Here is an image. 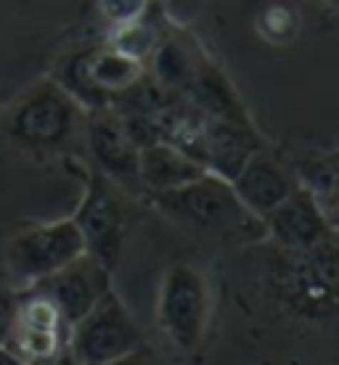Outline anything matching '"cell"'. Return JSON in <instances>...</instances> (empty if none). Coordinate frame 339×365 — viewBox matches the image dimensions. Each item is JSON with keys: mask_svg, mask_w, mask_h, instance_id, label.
Instances as JSON below:
<instances>
[{"mask_svg": "<svg viewBox=\"0 0 339 365\" xmlns=\"http://www.w3.org/2000/svg\"><path fill=\"white\" fill-rule=\"evenodd\" d=\"M148 199L154 201V207L165 217L199 236L233 241V244L260 241L265 236L263 220L255 217L241 204L228 180L212 173L199 175L196 180L173 188V191L154 193Z\"/></svg>", "mask_w": 339, "mask_h": 365, "instance_id": "cell-1", "label": "cell"}, {"mask_svg": "<svg viewBox=\"0 0 339 365\" xmlns=\"http://www.w3.org/2000/svg\"><path fill=\"white\" fill-rule=\"evenodd\" d=\"M85 125V111L69 93L56 83H35L9 111L6 130L19 146L32 151H59L69 146Z\"/></svg>", "mask_w": 339, "mask_h": 365, "instance_id": "cell-2", "label": "cell"}, {"mask_svg": "<svg viewBox=\"0 0 339 365\" xmlns=\"http://www.w3.org/2000/svg\"><path fill=\"white\" fill-rule=\"evenodd\" d=\"M143 344V334L136 318L122 304L114 289L72 323L66 331V347L80 360V365H109Z\"/></svg>", "mask_w": 339, "mask_h": 365, "instance_id": "cell-3", "label": "cell"}, {"mask_svg": "<svg viewBox=\"0 0 339 365\" xmlns=\"http://www.w3.org/2000/svg\"><path fill=\"white\" fill-rule=\"evenodd\" d=\"M72 222L83 236L85 255H91L103 267L114 270L122 259V249L128 238V212H125L119 188L98 170L88 175L85 196L74 212Z\"/></svg>", "mask_w": 339, "mask_h": 365, "instance_id": "cell-4", "label": "cell"}, {"mask_svg": "<svg viewBox=\"0 0 339 365\" xmlns=\"http://www.w3.org/2000/svg\"><path fill=\"white\" fill-rule=\"evenodd\" d=\"M85 255V244L77 225L69 220L43 222L21 230L6 249V265L11 278L27 289L35 281L61 270L72 259Z\"/></svg>", "mask_w": 339, "mask_h": 365, "instance_id": "cell-5", "label": "cell"}, {"mask_svg": "<svg viewBox=\"0 0 339 365\" xmlns=\"http://www.w3.org/2000/svg\"><path fill=\"white\" fill-rule=\"evenodd\" d=\"M210 318V289L204 275L193 265H173L167 270L159 302H156V320L165 336L178 349L191 352L204 334Z\"/></svg>", "mask_w": 339, "mask_h": 365, "instance_id": "cell-6", "label": "cell"}, {"mask_svg": "<svg viewBox=\"0 0 339 365\" xmlns=\"http://www.w3.org/2000/svg\"><path fill=\"white\" fill-rule=\"evenodd\" d=\"M85 143L93 156V165L106 175L117 188L128 193H143L138 175L141 148L133 143L122 119L114 109L85 111Z\"/></svg>", "mask_w": 339, "mask_h": 365, "instance_id": "cell-7", "label": "cell"}, {"mask_svg": "<svg viewBox=\"0 0 339 365\" xmlns=\"http://www.w3.org/2000/svg\"><path fill=\"white\" fill-rule=\"evenodd\" d=\"M27 289H35L37 294L54 302V307L69 329L111 289V270L91 255H80L69 265L40 278Z\"/></svg>", "mask_w": 339, "mask_h": 365, "instance_id": "cell-8", "label": "cell"}, {"mask_svg": "<svg viewBox=\"0 0 339 365\" xmlns=\"http://www.w3.org/2000/svg\"><path fill=\"white\" fill-rule=\"evenodd\" d=\"M265 236H270L286 252H305L334 238V220L326 215L321 201L303 182L275 210L263 217Z\"/></svg>", "mask_w": 339, "mask_h": 365, "instance_id": "cell-9", "label": "cell"}, {"mask_svg": "<svg viewBox=\"0 0 339 365\" xmlns=\"http://www.w3.org/2000/svg\"><path fill=\"white\" fill-rule=\"evenodd\" d=\"M294 257L284 278L289 299L305 312L321 315L334 310L337 302V244L334 238L305 252H289Z\"/></svg>", "mask_w": 339, "mask_h": 365, "instance_id": "cell-10", "label": "cell"}, {"mask_svg": "<svg viewBox=\"0 0 339 365\" xmlns=\"http://www.w3.org/2000/svg\"><path fill=\"white\" fill-rule=\"evenodd\" d=\"M236 196L255 217H265L268 212L275 210L292 191L300 188L297 175L289 173L268 148H260L257 154L247 159V165L236 173L231 180Z\"/></svg>", "mask_w": 339, "mask_h": 365, "instance_id": "cell-11", "label": "cell"}, {"mask_svg": "<svg viewBox=\"0 0 339 365\" xmlns=\"http://www.w3.org/2000/svg\"><path fill=\"white\" fill-rule=\"evenodd\" d=\"M265 148L252 122H226L207 117L204 130V170L223 180H233L247 159Z\"/></svg>", "mask_w": 339, "mask_h": 365, "instance_id": "cell-12", "label": "cell"}, {"mask_svg": "<svg viewBox=\"0 0 339 365\" xmlns=\"http://www.w3.org/2000/svg\"><path fill=\"white\" fill-rule=\"evenodd\" d=\"M204 173L207 170L196 159H191L188 154H183L181 148L170 146V143H162V140L141 148V154H138L141 188L148 196L181 188V185L196 180Z\"/></svg>", "mask_w": 339, "mask_h": 365, "instance_id": "cell-13", "label": "cell"}, {"mask_svg": "<svg viewBox=\"0 0 339 365\" xmlns=\"http://www.w3.org/2000/svg\"><path fill=\"white\" fill-rule=\"evenodd\" d=\"M183 98L191 103L193 109H199L204 117L210 119H226V122H252L244 109V103L228 83V77L218 66L202 58L196 66L191 85L186 88Z\"/></svg>", "mask_w": 339, "mask_h": 365, "instance_id": "cell-14", "label": "cell"}, {"mask_svg": "<svg viewBox=\"0 0 339 365\" xmlns=\"http://www.w3.org/2000/svg\"><path fill=\"white\" fill-rule=\"evenodd\" d=\"M202 58V51L193 46V40L183 35H167L159 37V43L151 51V69L146 72L159 88L183 96Z\"/></svg>", "mask_w": 339, "mask_h": 365, "instance_id": "cell-15", "label": "cell"}, {"mask_svg": "<svg viewBox=\"0 0 339 365\" xmlns=\"http://www.w3.org/2000/svg\"><path fill=\"white\" fill-rule=\"evenodd\" d=\"M159 37H162V32H159V27H156L154 21H148V9H146L143 16L114 27L111 48L119 51V53L130 56V58H136V61H143L146 56H151L154 46L159 43Z\"/></svg>", "mask_w": 339, "mask_h": 365, "instance_id": "cell-16", "label": "cell"}, {"mask_svg": "<svg viewBox=\"0 0 339 365\" xmlns=\"http://www.w3.org/2000/svg\"><path fill=\"white\" fill-rule=\"evenodd\" d=\"M98 9L117 27V24H128L133 19L143 16L148 0H98Z\"/></svg>", "mask_w": 339, "mask_h": 365, "instance_id": "cell-17", "label": "cell"}, {"mask_svg": "<svg viewBox=\"0 0 339 365\" xmlns=\"http://www.w3.org/2000/svg\"><path fill=\"white\" fill-rule=\"evenodd\" d=\"M16 318V297L9 292H0V344H6Z\"/></svg>", "mask_w": 339, "mask_h": 365, "instance_id": "cell-18", "label": "cell"}, {"mask_svg": "<svg viewBox=\"0 0 339 365\" xmlns=\"http://www.w3.org/2000/svg\"><path fill=\"white\" fill-rule=\"evenodd\" d=\"M29 365H80V360L72 355V349L66 347V341L61 344V347L56 349L54 355L48 357H40V360H32Z\"/></svg>", "mask_w": 339, "mask_h": 365, "instance_id": "cell-19", "label": "cell"}, {"mask_svg": "<svg viewBox=\"0 0 339 365\" xmlns=\"http://www.w3.org/2000/svg\"><path fill=\"white\" fill-rule=\"evenodd\" d=\"M109 365H154V360L146 355V349H143V344L138 349H133V352H128L125 357H119V360H114V363Z\"/></svg>", "mask_w": 339, "mask_h": 365, "instance_id": "cell-20", "label": "cell"}, {"mask_svg": "<svg viewBox=\"0 0 339 365\" xmlns=\"http://www.w3.org/2000/svg\"><path fill=\"white\" fill-rule=\"evenodd\" d=\"M0 365H27V363H24L14 349H9L6 344H0Z\"/></svg>", "mask_w": 339, "mask_h": 365, "instance_id": "cell-21", "label": "cell"}]
</instances>
